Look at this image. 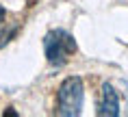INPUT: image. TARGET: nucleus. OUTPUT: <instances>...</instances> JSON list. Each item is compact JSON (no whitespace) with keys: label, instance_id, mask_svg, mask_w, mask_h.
Listing matches in <instances>:
<instances>
[{"label":"nucleus","instance_id":"f257e3e1","mask_svg":"<svg viewBox=\"0 0 128 117\" xmlns=\"http://www.w3.org/2000/svg\"><path fill=\"white\" fill-rule=\"evenodd\" d=\"M82 100H85V87L78 76H72L63 80L59 89V100H56V113L63 117H76L80 115Z\"/></svg>","mask_w":128,"mask_h":117},{"label":"nucleus","instance_id":"7ed1b4c3","mask_svg":"<svg viewBox=\"0 0 128 117\" xmlns=\"http://www.w3.org/2000/svg\"><path fill=\"white\" fill-rule=\"evenodd\" d=\"M98 115H104V117H117L120 115V96H117V91L113 89L111 83L102 85V96H100Z\"/></svg>","mask_w":128,"mask_h":117},{"label":"nucleus","instance_id":"f03ea898","mask_svg":"<svg viewBox=\"0 0 128 117\" xmlns=\"http://www.w3.org/2000/svg\"><path fill=\"white\" fill-rule=\"evenodd\" d=\"M44 48H46L48 61L52 63V65H61V63L76 50V41H74V37L70 33L56 28V30H50V33L46 35Z\"/></svg>","mask_w":128,"mask_h":117},{"label":"nucleus","instance_id":"20e7f679","mask_svg":"<svg viewBox=\"0 0 128 117\" xmlns=\"http://www.w3.org/2000/svg\"><path fill=\"white\" fill-rule=\"evenodd\" d=\"M2 20H4V9L0 7V22H2Z\"/></svg>","mask_w":128,"mask_h":117}]
</instances>
